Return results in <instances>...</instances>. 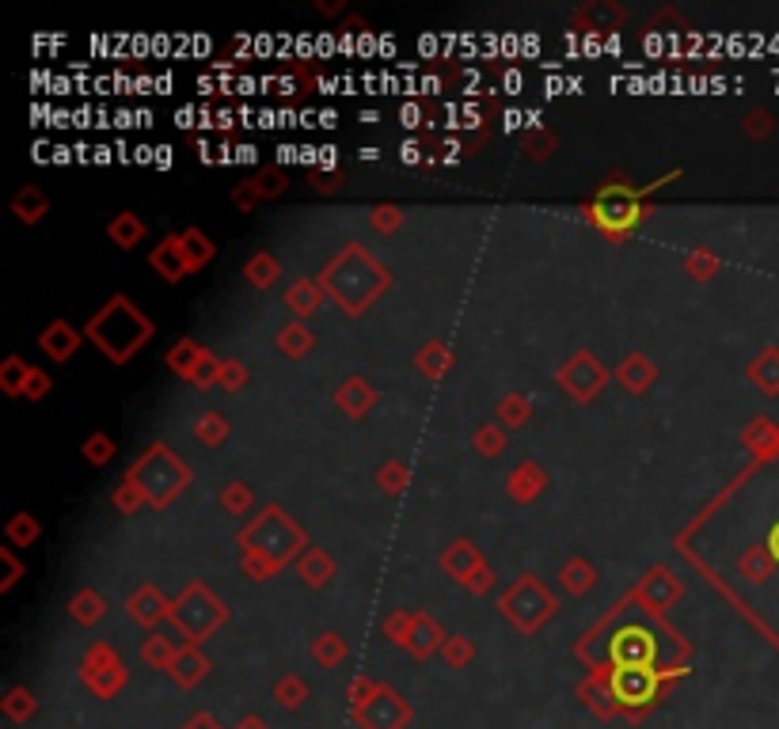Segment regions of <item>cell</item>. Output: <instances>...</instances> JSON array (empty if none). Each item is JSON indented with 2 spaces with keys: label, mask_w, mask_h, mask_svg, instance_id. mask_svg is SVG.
<instances>
[{
  "label": "cell",
  "mask_w": 779,
  "mask_h": 729,
  "mask_svg": "<svg viewBox=\"0 0 779 729\" xmlns=\"http://www.w3.org/2000/svg\"><path fill=\"white\" fill-rule=\"evenodd\" d=\"M312 300H316V297H312V289H305V286H300V289L294 292V308H297V312H312V308H316Z\"/></svg>",
  "instance_id": "28"
},
{
  "label": "cell",
  "mask_w": 779,
  "mask_h": 729,
  "mask_svg": "<svg viewBox=\"0 0 779 729\" xmlns=\"http://www.w3.org/2000/svg\"><path fill=\"white\" fill-rule=\"evenodd\" d=\"M141 494H145V491H141L137 483H126V491H119V494H114V505H119V510H134Z\"/></svg>",
  "instance_id": "27"
},
{
  "label": "cell",
  "mask_w": 779,
  "mask_h": 729,
  "mask_svg": "<svg viewBox=\"0 0 779 729\" xmlns=\"http://www.w3.org/2000/svg\"><path fill=\"white\" fill-rule=\"evenodd\" d=\"M236 729H267V726H263V722H259V718H244V722H240V726H236Z\"/></svg>",
  "instance_id": "34"
},
{
  "label": "cell",
  "mask_w": 779,
  "mask_h": 729,
  "mask_svg": "<svg viewBox=\"0 0 779 729\" xmlns=\"http://www.w3.org/2000/svg\"><path fill=\"white\" fill-rule=\"evenodd\" d=\"M148 331H153V327H148V319H141L134 312V305H130V300H122V297L111 300V305L103 308V312L95 316L92 324H88V335H92V339L100 342L114 361H126L130 353H134L137 346L148 339Z\"/></svg>",
  "instance_id": "1"
},
{
  "label": "cell",
  "mask_w": 779,
  "mask_h": 729,
  "mask_svg": "<svg viewBox=\"0 0 779 729\" xmlns=\"http://www.w3.org/2000/svg\"><path fill=\"white\" fill-rule=\"evenodd\" d=\"M0 707H4L8 722H28V718L34 715V696H31L28 688H12Z\"/></svg>",
  "instance_id": "13"
},
{
  "label": "cell",
  "mask_w": 779,
  "mask_h": 729,
  "mask_svg": "<svg viewBox=\"0 0 779 729\" xmlns=\"http://www.w3.org/2000/svg\"><path fill=\"white\" fill-rule=\"evenodd\" d=\"M414 160H419V145H414V141H407V145H403V164H414Z\"/></svg>",
  "instance_id": "31"
},
{
  "label": "cell",
  "mask_w": 779,
  "mask_h": 729,
  "mask_svg": "<svg viewBox=\"0 0 779 729\" xmlns=\"http://www.w3.org/2000/svg\"><path fill=\"white\" fill-rule=\"evenodd\" d=\"M438 638H441V630L430 624V619H422V616H414V624H411V635H407V650L411 654H419V657H427L433 646H438Z\"/></svg>",
  "instance_id": "11"
},
{
  "label": "cell",
  "mask_w": 779,
  "mask_h": 729,
  "mask_svg": "<svg viewBox=\"0 0 779 729\" xmlns=\"http://www.w3.org/2000/svg\"><path fill=\"white\" fill-rule=\"evenodd\" d=\"M552 608H555V600L547 597V593L540 589L536 582H525L521 589H513L510 600H506V616H510L521 630H536L540 619L552 616Z\"/></svg>",
  "instance_id": "6"
},
{
  "label": "cell",
  "mask_w": 779,
  "mask_h": 729,
  "mask_svg": "<svg viewBox=\"0 0 779 729\" xmlns=\"http://www.w3.org/2000/svg\"><path fill=\"white\" fill-rule=\"evenodd\" d=\"M194 358H198V350H194V346L187 342V346H175V350H172V364H175V369H180V372H194Z\"/></svg>",
  "instance_id": "24"
},
{
  "label": "cell",
  "mask_w": 779,
  "mask_h": 729,
  "mask_svg": "<svg viewBox=\"0 0 779 729\" xmlns=\"http://www.w3.org/2000/svg\"><path fill=\"white\" fill-rule=\"evenodd\" d=\"M84 452H88V460H95V464H107L111 460V441L107 438H92L84 444Z\"/></svg>",
  "instance_id": "23"
},
{
  "label": "cell",
  "mask_w": 779,
  "mask_h": 729,
  "mask_svg": "<svg viewBox=\"0 0 779 729\" xmlns=\"http://www.w3.org/2000/svg\"><path fill=\"white\" fill-rule=\"evenodd\" d=\"M76 342H81V339H76L73 327H69V324H54L47 335H42V346H47L50 358H69V353L76 350Z\"/></svg>",
  "instance_id": "12"
},
{
  "label": "cell",
  "mask_w": 779,
  "mask_h": 729,
  "mask_svg": "<svg viewBox=\"0 0 779 729\" xmlns=\"http://www.w3.org/2000/svg\"><path fill=\"white\" fill-rule=\"evenodd\" d=\"M613 699L616 707H627V710H646L658 699V688H662V677L654 669H616L613 680Z\"/></svg>",
  "instance_id": "4"
},
{
  "label": "cell",
  "mask_w": 779,
  "mask_h": 729,
  "mask_svg": "<svg viewBox=\"0 0 779 729\" xmlns=\"http://www.w3.org/2000/svg\"><path fill=\"white\" fill-rule=\"evenodd\" d=\"M111 236L119 239L122 247H134L137 239H141V220L134 217V213H122V217L111 225Z\"/></svg>",
  "instance_id": "16"
},
{
  "label": "cell",
  "mask_w": 779,
  "mask_h": 729,
  "mask_svg": "<svg viewBox=\"0 0 779 729\" xmlns=\"http://www.w3.org/2000/svg\"><path fill=\"white\" fill-rule=\"evenodd\" d=\"M153 266L164 274V278H183V274L191 270V263H187V251H183V239H167V244L161 247V251L153 255Z\"/></svg>",
  "instance_id": "10"
},
{
  "label": "cell",
  "mask_w": 779,
  "mask_h": 729,
  "mask_svg": "<svg viewBox=\"0 0 779 729\" xmlns=\"http://www.w3.org/2000/svg\"><path fill=\"white\" fill-rule=\"evenodd\" d=\"M134 616L141 619V624H153L156 616H161V597L156 593H141V597L134 600Z\"/></svg>",
  "instance_id": "21"
},
{
  "label": "cell",
  "mask_w": 779,
  "mask_h": 729,
  "mask_svg": "<svg viewBox=\"0 0 779 729\" xmlns=\"http://www.w3.org/2000/svg\"><path fill=\"white\" fill-rule=\"evenodd\" d=\"M73 616L81 619V624H95V619H103V600L95 597V593H81L73 604Z\"/></svg>",
  "instance_id": "17"
},
{
  "label": "cell",
  "mask_w": 779,
  "mask_h": 729,
  "mask_svg": "<svg viewBox=\"0 0 779 729\" xmlns=\"http://www.w3.org/2000/svg\"><path fill=\"white\" fill-rule=\"evenodd\" d=\"M172 616H175V624L183 627V635H187L191 643H198V638H206L209 630L225 619V608H221L214 597H206V589H191L187 600H180V608H175Z\"/></svg>",
  "instance_id": "5"
},
{
  "label": "cell",
  "mask_w": 779,
  "mask_h": 729,
  "mask_svg": "<svg viewBox=\"0 0 779 729\" xmlns=\"http://www.w3.org/2000/svg\"><path fill=\"white\" fill-rule=\"evenodd\" d=\"M28 391H31V399H39V391H47V377H39V372H34L31 384H28Z\"/></svg>",
  "instance_id": "29"
},
{
  "label": "cell",
  "mask_w": 779,
  "mask_h": 729,
  "mask_svg": "<svg viewBox=\"0 0 779 729\" xmlns=\"http://www.w3.org/2000/svg\"><path fill=\"white\" fill-rule=\"evenodd\" d=\"M445 657H449V665H457V669H464V665L472 661V646L460 643V638H457V643H449V646H445Z\"/></svg>",
  "instance_id": "22"
},
{
  "label": "cell",
  "mask_w": 779,
  "mask_h": 729,
  "mask_svg": "<svg viewBox=\"0 0 779 729\" xmlns=\"http://www.w3.org/2000/svg\"><path fill=\"white\" fill-rule=\"evenodd\" d=\"M84 684L95 691V696L111 699L114 691L126 684V669H122V661L107 650V646H95V650L88 654V661H84Z\"/></svg>",
  "instance_id": "7"
},
{
  "label": "cell",
  "mask_w": 779,
  "mask_h": 729,
  "mask_svg": "<svg viewBox=\"0 0 779 729\" xmlns=\"http://www.w3.org/2000/svg\"><path fill=\"white\" fill-rule=\"evenodd\" d=\"M175 654H180V650H172V646H167L164 638H148L145 650H141V657H145V661L153 665V669H172Z\"/></svg>",
  "instance_id": "15"
},
{
  "label": "cell",
  "mask_w": 779,
  "mask_h": 729,
  "mask_svg": "<svg viewBox=\"0 0 779 729\" xmlns=\"http://www.w3.org/2000/svg\"><path fill=\"white\" fill-rule=\"evenodd\" d=\"M506 88H510V92H521V73H510L506 76Z\"/></svg>",
  "instance_id": "33"
},
{
  "label": "cell",
  "mask_w": 779,
  "mask_h": 729,
  "mask_svg": "<svg viewBox=\"0 0 779 729\" xmlns=\"http://www.w3.org/2000/svg\"><path fill=\"white\" fill-rule=\"evenodd\" d=\"M8 532H12V540H20V544H28V540L39 536V524H34L31 517H23V513H20V521H16Z\"/></svg>",
  "instance_id": "25"
},
{
  "label": "cell",
  "mask_w": 779,
  "mask_h": 729,
  "mask_svg": "<svg viewBox=\"0 0 779 729\" xmlns=\"http://www.w3.org/2000/svg\"><path fill=\"white\" fill-rule=\"evenodd\" d=\"M16 209H20L23 220H39L42 209H47V198H42L39 191H23L20 198H16Z\"/></svg>",
  "instance_id": "20"
},
{
  "label": "cell",
  "mask_w": 779,
  "mask_h": 729,
  "mask_svg": "<svg viewBox=\"0 0 779 729\" xmlns=\"http://www.w3.org/2000/svg\"><path fill=\"white\" fill-rule=\"evenodd\" d=\"M274 696H278L281 707H297L300 699L308 696V688H305V684H300L297 677H286V680L278 684V688H274Z\"/></svg>",
  "instance_id": "19"
},
{
  "label": "cell",
  "mask_w": 779,
  "mask_h": 729,
  "mask_svg": "<svg viewBox=\"0 0 779 729\" xmlns=\"http://www.w3.org/2000/svg\"><path fill=\"white\" fill-rule=\"evenodd\" d=\"M206 669H209V665H206V657H202L198 650H180L167 672L175 677V684H183V688H194V684L206 677Z\"/></svg>",
  "instance_id": "9"
},
{
  "label": "cell",
  "mask_w": 779,
  "mask_h": 729,
  "mask_svg": "<svg viewBox=\"0 0 779 729\" xmlns=\"http://www.w3.org/2000/svg\"><path fill=\"white\" fill-rule=\"evenodd\" d=\"M236 160H240V164H252V160H255V145H240V148H236Z\"/></svg>",
  "instance_id": "32"
},
{
  "label": "cell",
  "mask_w": 779,
  "mask_h": 729,
  "mask_svg": "<svg viewBox=\"0 0 779 729\" xmlns=\"http://www.w3.org/2000/svg\"><path fill=\"white\" fill-rule=\"evenodd\" d=\"M187 479H191L187 468H183L164 444H156V449H148L145 456L137 460L130 483H137L141 491H145V497H153V502H167L180 486H187Z\"/></svg>",
  "instance_id": "2"
},
{
  "label": "cell",
  "mask_w": 779,
  "mask_h": 729,
  "mask_svg": "<svg viewBox=\"0 0 779 729\" xmlns=\"http://www.w3.org/2000/svg\"><path fill=\"white\" fill-rule=\"evenodd\" d=\"M31 377H34V372L28 369V364H23L20 358H12V361L4 364V377H0V384L12 391V396H20V391H28Z\"/></svg>",
  "instance_id": "14"
},
{
  "label": "cell",
  "mask_w": 779,
  "mask_h": 729,
  "mask_svg": "<svg viewBox=\"0 0 779 729\" xmlns=\"http://www.w3.org/2000/svg\"><path fill=\"white\" fill-rule=\"evenodd\" d=\"M353 722L361 729H407L411 726V707H407L400 691L373 688V696L366 704L353 707Z\"/></svg>",
  "instance_id": "3"
},
{
  "label": "cell",
  "mask_w": 779,
  "mask_h": 729,
  "mask_svg": "<svg viewBox=\"0 0 779 729\" xmlns=\"http://www.w3.org/2000/svg\"><path fill=\"white\" fill-rule=\"evenodd\" d=\"M183 251H187V263L191 266H202V263L209 259V255H214V244H206L202 233H187V236H183Z\"/></svg>",
  "instance_id": "18"
},
{
  "label": "cell",
  "mask_w": 779,
  "mask_h": 729,
  "mask_svg": "<svg viewBox=\"0 0 779 729\" xmlns=\"http://www.w3.org/2000/svg\"><path fill=\"white\" fill-rule=\"evenodd\" d=\"M316 657H320L324 665H335L342 657V643H335V638H324V643L316 646Z\"/></svg>",
  "instance_id": "26"
},
{
  "label": "cell",
  "mask_w": 779,
  "mask_h": 729,
  "mask_svg": "<svg viewBox=\"0 0 779 729\" xmlns=\"http://www.w3.org/2000/svg\"><path fill=\"white\" fill-rule=\"evenodd\" d=\"M403 126H419V119H422V111H419V106H403Z\"/></svg>",
  "instance_id": "30"
},
{
  "label": "cell",
  "mask_w": 779,
  "mask_h": 729,
  "mask_svg": "<svg viewBox=\"0 0 779 729\" xmlns=\"http://www.w3.org/2000/svg\"><path fill=\"white\" fill-rule=\"evenodd\" d=\"M563 380H566V384H571L574 396L590 399V391L597 388L601 380H605V372H601L597 364H593L590 358H578V361H571V369L563 372Z\"/></svg>",
  "instance_id": "8"
}]
</instances>
